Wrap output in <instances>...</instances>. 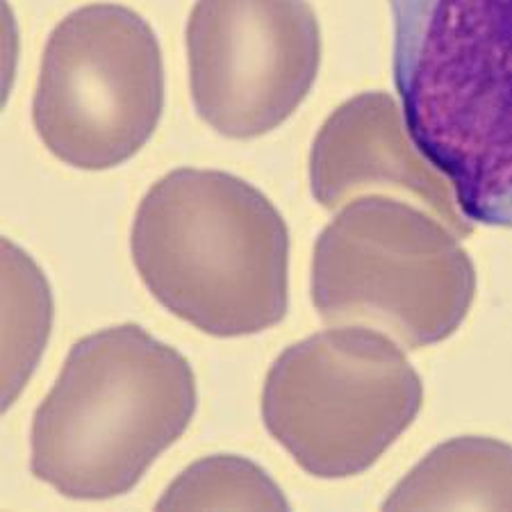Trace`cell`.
Masks as SVG:
<instances>
[{"instance_id": "6da1fadb", "label": "cell", "mask_w": 512, "mask_h": 512, "mask_svg": "<svg viewBox=\"0 0 512 512\" xmlns=\"http://www.w3.org/2000/svg\"><path fill=\"white\" fill-rule=\"evenodd\" d=\"M410 135L462 212L512 228V0H390Z\"/></svg>"}, {"instance_id": "7a4b0ae2", "label": "cell", "mask_w": 512, "mask_h": 512, "mask_svg": "<svg viewBox=\"0 0 512 512\" xmlns=\"http://www.w3.org/2000/svg\"><path fill=\"white\" fill-rule=\"evenodd\" d=\"M130 249L148 292L201 333L255 335L287 315V224L233 173L160 178L139 203Z\"/></svg>"}, {"instance_id": "3957f363", "label": "cell", "mask_w": 512, "mask_h": 512, "mask_svg": "<svg viewBox=\"0 0 512 512\" xmlns=\"http://www.w3.org/2000/svg\"><path fill=\"white\" fill-rule=\"evenodd\" d=\"M196 412L189 362L142 326L82 337L41 401L30 469L66 499L123 497L178 442Z\"/></svg>"}, {"instance_id": "277c9868", "label": "cell", "mask_w": 512, "mask_h": 512, "mask_svg": "<svg viewBox=\"0 0 512 512\" xmlns=\"http://www.w3.org/2000/svg\"><path fill=\"white\" fill-rule=\"evenodd\" d=\"M474 296L458 237L396 196L353 198L317 239L312 301L330 328H374L417 351L456 333Z\"/></svg>"}, {"instance_id": "5b68a950", "label": "cell", "mask_w": 512, "mask_h": 512, "mask_svg": "<svg viewBox=\"0 0 512 512\" xmlns=\"http://www.w3.org/2000/svg\"><path fill=\"white\" fill-rule=\"evenodd\" d=\"M424 385L392 337L337 326L289 346L271 365L262 419L317 478L358 476L408 431Z\"/></svg>"}, {"instance_id": "8992f818", "label": "cell", "mask_w": 512, "mask_h": 512, "mask_svg": "<svg viewBox=\"0 0 512 512\" xmlns=\"http://www.w3.org/2000/svg\"><path fill=\"white\" fill-rule=\"evenodd\" d=\"M162 110V51L146 19L94 3L57 23L32 98V123L57 160L82 171L119 167L153 137Z\"/></svg>"}, {"instance_id": "52a82bcc", "label": "cell", "mask_w": 512, "mask_h": 512, "mask_svg": "<svg viewBox=\"0 0 512 512\" xmlns=\"http://www.w3.org/2000/svg\"><path fill=\"white\" fill-rule=\"evenodd\" d=\"M187 57L198 117L230 139L262 137L312 92L317 14L308 0H196Z\"/></svg>"}, {"instance_id": "ba28073f", "label": "cell", "mask_w": 512, "mask_h": 512, "mask_svg": "<svg viewBox=\"0 0 512 512\" xmlns=\"http://www.w3.org/2000/svg\"><path fill=\"white\" fill-rule=\"evenodd\" d=\"M310 189L330 212L383 192L410 198L458 239L474 230L449 176L417 146L399 103L385 92L353 96L324 121L310 153Z\"/></svg>"}, {"instance_id": "9c48e42d", "label": "cell", "mask_w": 512, "mask_h": 512, "mask_svg": "<svg viewBox=\"0 0 512 512\" xmlns=\"http://www.w3.org/2000/svg\"><path fill=\"white\" fill-rule=\"evenodd\" d=\"M385 510H512V447L492 437L440 444L394 487Z\"/></svg>"}, {"instance_id": "30bf717a", "label": "cell", "mask_w": 512, "mask_h": 512, "mask_svg": "<svg viewBox=\"0 0 512 512\" xmlns=\"http://www.w3.org/2000/svg\"><path fill=\"white\" fill-rule=\"evenodd\" d=\"M158 510H287L289 503L269 474L237 456H212L194 462L169 485Z\"/></svg>"}]
</instances>
